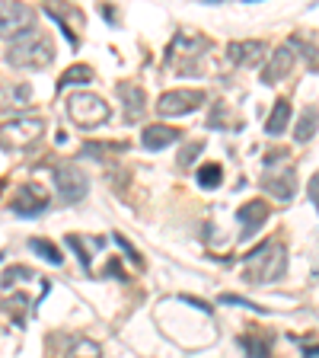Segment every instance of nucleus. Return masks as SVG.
I'll use <instances>...</instances> for the list:
<instances>
[{
	"mask_svg": "<svg viewBox=\"0 0 319 358\" xmlns=\"http://www.w3.org/2000/svg\"><path fill=\"white\" fill-rule=\"evenodd\" d=\"M288 268V246L281 240H265L246 256V282L272 285L284 275Z\"/></svg>",
	"mask_w": 319,
	"mask_h": 358,
	"instance_id": "1",
	"label": "nucleus"
},
{
	"mask_svg": "<svg viewBox=\"0 0 319 358\" xmlns=\"http://www.w3.org/2000/svg\"><path fill=\"white\" fill-rule=\"evenodd\" d=\"M52 61H54V45L38 29H29L26 36H20L7 52V64L20 67V71H45Z\"/></svg>",
	"mask_w": 319,
	"mask_h": 358,
	"instance_id": "2",
	"label": "nucleus"
},
{
	"mask_svg": "<svg viewBox=\"0 0 319 358\" xmlns=\"http://www.w3.org/2000/svg\"><path fill=\"white\" fill-rule=\"evenodd\" d=\"M262 189L275 195L278 201H290L297 195V170L290 164V150H268L265 154V173H262Z\"/></svg>",
	"mask_w": 319,
	"mask_h": 358,
	"instance_id": "3",
	"label": "nucleus"
},
{
	"mask_svg": "<svg viewBox=\"0 0 319 358\" xmlns=\"http://www.w3.org/2000/svg\"><path fill=\"white\" fill-rule=\"evenodd\" d=\"M208 48H211V38L179 32L170 42V48H166V64H170L172 71H179V74H201L198 58H205Z\"/></svg>",
	"mask_w": 319,
	"mask_h": 358,
	"instance_id": "4",
	"label": "nucleus"
},
{
	"mask_svg": "<svg viewBox=\"0 0 319 358\" xmlns=\"http://www.w3.org/2000/svg\"><path fill=\"white\" fill-rule=\"evenodd\" d=\"M109 106H105L103 96H96V93H74V96L67 99V119L74 122L77 128H83V131H93V128L105 125L109 122Z\"/></svg>",
	"mask_w": 319,
	"mask_h": 358,
	"instance_id": "5",
	"label": "nucleus"
},
{
	"mask_svg": "<svg viewBox=\"0 0 319 358\" xmlns=\"http://www.w3.org/2000/svg\"><path fill=\"white\" fill-rule=\"evenodd\" d=\"M45 119L38 115H16V119L0 125V148L3 150H26L42 141Z\"/></svg>",
	"mask_w": 319,
	"mask_h": 358,
	"instance_id": "6",
	"label": "nucleus"
},
{
	"mask_svg": "<svg viewBox=\"0 0 319 358\" xmlns=\"http://www.w3.org/2000/svg\"><path fill=\"white\" fill-rule=\"evenodd\" d=\"M52 179H54V189H58V199L64 205H77V201L87 199L89 179L77 164H58L52 170Z\"/></svg>",
	"mask_w": 319,
	"mask_h": 358,
	"instance_id": "7",
	"label": "nucleus"
},
{
	"mask_svg": "<svg viewBox=\"0 0 319 358\" xmlns=\"http://www.w3.org/2000/svg\"><path fill=\"white\" fill-rule=\"evenodd\" d=\"M205 90H188V87H179V90H170L163 96L156 99V112L163 119H176V115H188L195 112L198 106H205Z\"/></svg>",
	"mask_w": 319,
	"mask_h": 358,
	"instance_id": "8",
	"label": "nucleus"
},
{
	"mask_svg": "<svg viewBox=\"0 0 319 358\" xmlns=\"http://www.w3.org/2000/svg\"><path fill=\"white\" fill-rule=\"evenodd\" d=\"M36 29V13L26 3H0V38H20Z\"/></svg>",
	"mask_w": 319,
	"mask_h": 358,
	"instance_id": "9",
	"label": "nucleus"
},
{
	"mask_svg": "<svg viewBox=\"0 0 319 358\" xmlns=\"http://www.w3.org/2000/svg\"><path fill=\"white\" fill-rule=\"evenodd\" d=\"M45 208H48V192H45L42 186H36V182H26V186L10 199V211L20 217H36V215H42Z\"/></svg>",
	"mask_w": 319,
	"mask_h": 358,
	"instance_id": "10",
	"label": "nucleus"
},
{
	"mask_svg": "<svg viewBox=\"0 0 319 358\" xmlns=\"http://www.w3.org/2000/svg\"><path fill=\"white\" fill-rule=\"evenodd\" d=\"M294 58H297V55L290 52V45H278L275 52L268 55L265 67H262V83L275 87L278 80H284V77L294 71Z\"/></svg>",
	"mask_w": 319,
	"mask_h": 358,
	"instance_id": "11",
	"label": "nucleus"
},
{
	"mask_svg": "<svg viewBox=\"0 0 319 358\" xmlns=\"http://www.w3.org/2000/svg\"><path fill=\"white\" fill-rule=\"evenodd\" d=\"M268 45L262 38H246V42H230L227 48V58L233 61L237 67H259L262 61L268 58Z\"/></svg>",
	"mask_w": 319,
	"mask_h": 358,
	"instance_id": "12",
	"label": "nucleus"
},
{
	"mask_svg": "<svg viewBox=\"0 0 319 358\" xmlns=\"http://www.w3.org/2000/svg\"><path fill=\"white\" fill-rule=\"evenodd\" d=\"M268 215H272V208H268V201H262V199H253V201H246V205H239V208H237V221H239V227H243V234H239V237L249 240L262 227V224L268 221Z\"/></svg>",
	"mask_w": 319,
	"mask_h": 358,
	"instance_id": "13",
	"label": "nucleus"
},
{
	"mask_svg": "<svg viewBox=\"0 0 319 358\" xmlns=\"http://www.w3.org/2000/svg\"><path fill=\"white\" fill-rule=\"evenodd\" d=\"M115 90H119L121 103H125V119H128V122H141L144 115H147V96H144V90L138 87L134 80L119 83Z\"/></svg>",
	"mask_w": 319,
	"mask_h": 358,
	"instance_id": "14",
	"label": "nucleus"
},
{
	"mask_svg": "<svg viewBox=\"0 0 319 358\" xmlns=\"http://www.w3.org/2000/svg\"><path fill=\"white\" fill-rule=\"evenodd\" d=\"M179 138H182V131L172 125H147L141 131V144L147 150H163V148H170V144H176Z\"/></svg>",
	"mask_w": 319,
	"mask_h": 358,
	"instance_id": "15",
	"label": "nucleus"
},
{
	"mask_svg": "<svg viewBox=\"0 0 319 358\" xmlns=\"http://www.w3.org/2000/svg\"><path fill=\"white\" fill-rule=\"evenodd\" d=\"M316 131H319V109H316V106H306L304 115L297 119V128H294V141L306 144Z\"/></svg>",
	"mask_w": 319,
	"mask_h": 358,
	"instance_id": "16",
	"label": "nucleus"
},
{
	"mask_svg": "<svg viewBox=\"0 0 319 358\" xmlns=\"http://www.w3.org/2000/svg\"><path fill=\"white\" fill-rule=\"evenodd\" d=\"M239 343H243V349L249 352V358H272L275 336L272 333H255V336H243Z\"/></svg>",
	"mask_w": 319,
	"mask_h": 358,
	"instance_id": "17",
	"label": "nucleus"
},
{
	"mask_svg": "<svg viewBox=\"0 0 319 358\" xmlns=\"http://www.w3.org/2000/svg\"><path fill=\"white\" fill-rule=\"evenodd\" d=\"M288 125H290V103L288 99H278L272 115H268V122H265V131L272 134V138H278L281 131H288Z\"/></svg>",
	"mask_w": 319,
	"mask_h": 358,
	"instance_id": "18",
	"label": "nucleus"
},
{
	"mask_svg": "<svg viewBox=\"0 0 319 358\" xmlns=\"http://www.w3.org/2000/svg\"><path fill=\"white\" fill-rule=\"evenodd\" d=\"M64 358H103V345L96 339H87V336H77L74 343L67 345Z\"/></svg>",
	"mask_w": 319,
	"mask_h": 358,
	"instance_id": "19",
	"label": "nucleus"
},
{
	"mask_svg": "<svg viewBox=\"0 0 319 358\" xmlns=\"http://www.w3.org/2000/svg\"><path fill=\"white\" fill-rule=\"evenodd\" d=\"M89 80H93V67L89 64H74V67H67L64 74H61L58 93L61 90H67V87H74V83H89Z\"/></svg>",
	"mask_w": 319,
	"mask_h": 358,
	"instance_id": "20",
	"label": "nucleus"
},
{
	"mask_svg": "<svg viewBox=\"0 0 319 358\" xmlns=\"http://www.w3.org/2000/svg\"><path fill=\"white\" fill-rule=\"evenodd\" d=\"M29 250L42 256L45 262H52V266H61V262H64V256H61L58 246L48 243V240H42V237H32V240H29Z\"/></svg>",
	"mask_w": 319,
	"mask_h": 358,
	"instance_id": "21",
	"label": "nucleus"
},
{
	"mask_svg": "<svg viewBox=\"0 0 319 358\" xmlns=\"http://www.w3.org/2000/svg\"><path fill=\"white\" fill-rule=\"evenodd\" d=\"M36 272L29 266H10L3 275H0V288H16V282H32Z\"/></svg>",
	"mask_w": 319,
	"mask_h": 358,
	"instance_id": "22",
	"label": "nucleus"
},
{
	"mask_svg": "<svg viewBox=\"0 0 319 358\" xmlns=\"http://www.w3.org/2000/svg\"><path fill=\"white\" fill-rule=\"evenodd\" d=\"M221 179H223L221 164H205L198 170V186L201 189H217V186H221Z\"/></svg>",
	"mask_w": 319,
	"mask_h": 358,
	"instance_id": "23",
	"label": "nucleus"
},
{
	"mask_svg": "<svg viewBox=\"0 0 319 358\" xmlns=\"http://www.w3.org/2000/svg\"><path fill=\"white\" fill-rule=\"evenodd\" d=\"M22 307H29V301H26V294H13V298H7L3 304H0V310L3 313H10L16 323H26V317H22Z\"/></svg>",
	"mask_w": 319,
	"mask_h": 358,
	"instance_id": "24",
	"label": "nucleus"
},
{
	"mask_svg": "<svg viewBox=\"0 0 319 358\" xmlns=\"http://www.w3.org/2000/svg\"><path fill=\"white\" fill-rule=\"evenodd\" d=\"M290 45H297L300 52H304V61L310 64V71H319V52H316V45H310V42H304L300 36H294L290 38Z\"/></svg>",
	"mask_w": 319,
	"mask_h": 358,
	"instance_id": "25",
	"label": "nucleus"
},
{
	"mask_svg": "<svg viewBox=\"0 0 319 358\" xmlns=\"http://www.w3.org/2000/svg\"><path fill=\"white\" fill-rule=\"evenodd\" d=\"M64 243L71 246V250H74V253H77V259H80V266L89 272V253H87V246H83V237H77V234H67V237H64Z\"/></svg>",
	"mask_w": 319,
	"mask_h": 358,
	"instance_id": "26",
	"label": "nucleus"
},
{
	"mask_svg": "<svg viewBox=\"0 0 319 358\" xmlns=\"http://www.w3.org/2000/svg\"><path fill=\"white\" fill-rule=\"evenodd\" d=\"M201 150H205V144H201V141L186 144V148H182V154H179V170H188V166H192V160L201 154Z\"/></svg>",
	"mask_w": 319,
	"mask_h": 358,
	"instance_id": "27",
	"label": "nucleus"
},
{
	"mask_svg": "<svg viewBox=\"0 0 319 358\" xmlns=\"http://www.w3.org/2000/svg\"><path fill=\"white\" fill-rule=\"evenodd\" d=\"M221 304H239V307H246V310H255V313H268L265 307L253 304V301H246V298H237V294H221Z\"/></svg>",
	"mask_w": 319,
	"mask_h": 358,
	"instance_id": "28",
	"label": "nucleus"
},
{
	"mask_svg": "<svg viewBox=\"0 0 319 358\" xmlns=\"http://www.w3.org/2000/svg\"><path fill=\"white\" fill-rule=\"evenodd\" d=\"M115 243H119V246H121V250H125V253H128V256H131V262H134V266H138V268H144V259H141V253H138V250H134V246H131V243H128V240H125V237H121V234H115Z\"/></svg>",
	"mask_w": 319,
	"mask_h": 358,
	"instance_id": "29",
	"label": "nucleus"
},
{
	"mask_svg": "<svg viewBox=\"0 0 319 358\" xmlns=\"http://www.w3.org/2000/svg\"><path fill=\"white\" fill-rule=\"evenodd\" d=\"M208 128H223V103L214 106V112H211V119H208Z\"/></svg>",
	"mask_w": 319,
	"mask_h": 358,
	"instance_id": "30",
	"label": "nucleus"
},
{
	"mask_svg": "<svg viewBox=\"0 0 319 358\" xmlns=\"http://www.w3.org/2000/svg\"><path fill=\"white\" fill-rule=\"evenodd\" d=\"M306 192H310V201H313V205H316V208H319V173L310 179V186H306Z\"/></svg>",
	"mask_w": 319,
	"mask_h": 358,
	"instance_id": "31",
	"label": "nucleus"
},
{
	"mask_svg": "<svg viewBox=\"0 0 319 358\" xmlns=\"http://www.w3.org/2000/svg\"><path fill=\"white\" fill-rule=\"evenodd\" d=\"M99 13H103L109 22H115V10H112V7H99Z\"/></svg>",
	"mask_w": 319,
	"mask_h": 358,
	"instance_id": "32",
	"label": "nucleus"
},
{
	"mask_svg": "<svg viewBox=\"0 0 319 358\" xmlns=\"http://www.w3.org/2000/svg\"><path fill=\"white\" fill-rule=\"evenodd\" d=\"M304 355H306V358H319V345H306Z\"/></svg>",
	"mask_w": 319,
	"mask_h": 358,
	"instance_id": "33",
	"label": "nucleus"
},
{
	"mask_svg": "<svg viewBox=\"0 0 319 358\" xmlns=\"http://www.w3.org/2000/svg\"><path fill=\"white\" fill-rule=\"evenodd\" d=\"M105 275H121V268H119V262H112L109 268H105Z\"/></svg>",
	"mask_w": 319,
	"mask_h": 358,
	"instance_id": "34",
	"label": "nucleus"
}]
</instances>
